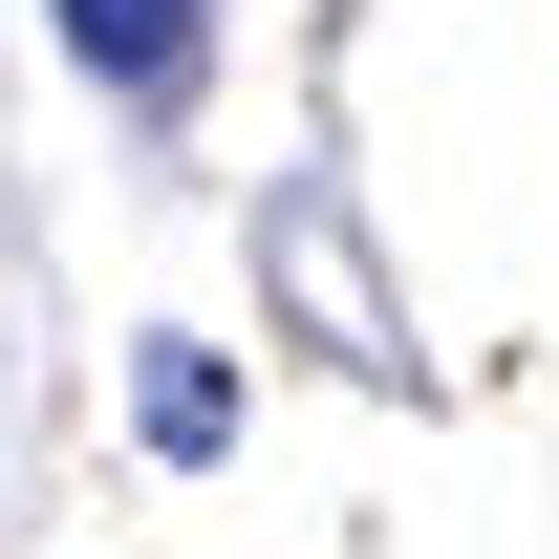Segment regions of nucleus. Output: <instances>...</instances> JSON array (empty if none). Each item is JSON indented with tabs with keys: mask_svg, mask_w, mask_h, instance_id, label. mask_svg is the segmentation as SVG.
I'll use <instances>...</instances> for the list:
<instances>
[{
	"mask_svg": "<svg viewBox=\"0 0 559 559\" xmlns=\"http://www.w3.org/2000/svg\"><path fill=\"white\" fill-rule=\"evenodd\" d=\"M44 22H66V66H108V86H173L215 44V0H44Z\"/></svg>",
	"mask_w": 559,
	"mask_h": 559,
	"instance_id": "1",
	"label": "nucleus"
},
{
	"mask_svg": "<svg viewBox=\"0 0 559 559\" xmlns=\"http://www.w3.org/2000/svg\"><path fill=\"white\" fill-rule=\"evenodd\" d=\"M130 430H151V452H215V430H237V388H215L194 345H151V366H130Z\"/></svg>",
	"mask_w": 559,
	"mask_h": 559,
	"instance_id": "2",
	"label": "nucleus"
}]
</instances>
